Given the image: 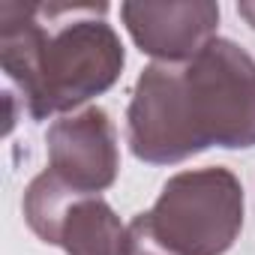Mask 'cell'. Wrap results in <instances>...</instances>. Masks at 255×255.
Masks as SVG:
<instances>
[{
    "label": "cell",
    "mask_w": 255,
    "mask_h": 255,
    "mask_svg": "<svg viewBox=\"0 0 255 255\" xmlns=\"http://www.w3.org/2000/svg\"><path fill=\"white\" fill-rule=\"evenodd\" d=\"M237 12L246 18V24L255 30V0H243V3H237Z\"/></svg>",
    "instance_id": "cell-7"
},
{
    "label": "cell",
    "mask_w": 255,
    "mask_h": 255,
    "mask_svg": "<svg viewBox=\"0 0 255 255\" xmlns=\"http://www.w3.org/2000/svg\"><path fill=\"white\" fill-rule=\"evenodd\" d=\"M126 141L147 165L255 147V57L216 36L186 63L144 66L126 108Z\"/></svg>",
    "instance_id": "cell-1"
},
{
    "label": "cell",
    "mask_w": 255,
    "mask_h": 255,
    "mask_svg": "<svg viewBox=\"0 0 255 255\" xmlns=\"http://www.w3.org/2000/svg\"><path fill=\"white\" fill-rule=\"evenodd\" d=\"M66 255H129V225H123L102 195L72 198L48 240Z\"/></svg>",
    "instance_id": "cell-6"
},
{
    "label": "cell",
    "mask_w": 255,
    "mask_h": 255,
    "mask_svg": "<svg viewBox=\"0 0 255 255\" xmlns=\"http://www.w3.org/2000/svg\"><path fill=\"white\" fill-rule=\"evenodd\" d=\"M105 3H0V66L33 120L87 108L111 90L126 51Z\"/></svg>",
    "instance_id": "cell-2"
},
{
    "label": "cell",
    "mask_w": 255,
    "mask_h": 255,
    "mask_svg": "<svg viewBox=\"0 0 255 255\" xmlns=\"http://www.w3.org/2000/svg\"><path fill=\"white\" fill-rule=\"evenodd\" d=\"M243 228V183L225 165L168 177L129 222V255H225Z\"/></svg>",
    "instance_id": "cell-3"
},
{
    "label": "cell",
    "mask_w": 255,
    "mask_h": 255,
    "mask_svg": "<svg viewBox=\"0 0 255 255\" xmlns=\"http://www.w3.org/2000/svg\"><path fill=\"white\" fill-rule=\"evenodd\" d=\"M120 21L135 48L153 63H186L216 39L219 3L168 0V3H120Z\"/></svg>",
    "instance_id": "cell-5"
},
{
    "label": "cell",
    "mask_w": 255,
    "mask_h": 255,
    "mask_svg": "<svg viewBox=\"0 0 255 255\" xmlns=\"http://www.w3.org/2000/svg\"><path fill=\"white\" fill-rule=\"evenodd\" d=\"M48 168L63 186L78 195H99L114 186L120 171L117 129L105 108L87 105L63 114L45 135Z\"/></svg>",
    "instance_id": "cell-4"
}]
</instances>
